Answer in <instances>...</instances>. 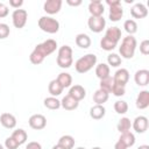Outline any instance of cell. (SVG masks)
Returning <instances> with one entry per match:
<instances>
[{
    "instance_id": "obj_25",
    "label": "cell",
    "mask_w": 149,
    "mask_h": 149,
    "mask_svg": "<svg viewBox=\"0 0 149 149\" xmlns=\"http://www.w3.org/2000/svg\"><path fill=\"white\" fill-rule=\"evenodd\" d=\"M108 94L109 93H107V92L102 91L101 88H99L93 94V101L95 102V105H102L108 100Z\"/></svg>"
},
{
    "instance_id": "obj_39",
    "label": "cell",
    "mask_w": 149,
    "mask_h": 149,
    "mask_svg": "<svg viewBox=\"0 0 149 149\" xmlns=\"http://www.w3.org/2000/svg\"><path fill=\"white\" fill-rule=\"evenodd\" d=\"M140 51L143 55H148L149 54V41L148 40H143L140 43Z\"/></svg>"
},
{
    "instance_id": "obj_35",
    "label": "cell",
    "mask_w": 149,
    "mask_h": 149,
    "mask_svg": "<svg viewBox=\"0 0 149 149\" xmlns=\"http://www.w3.org/2000/svg\"><path fill=\"white\" fill-rule=\"evenodd\" d=\"M107 62H108V65L116 68L121 64V57L118 54H109L107 56Z\"/></svg>"
},
{
    "instance_id": "obj_14",
    "label": "cell",
    "mask_w": 149,
    "mask_h": 149,
    "mask_svg": "<svg viewBox=\"0 0 149 149\" xmlns=\"http://www.w3.org/2000/svg\"><path fill=\"white\" fill-rule=\"evenodd\" d=\"M104 10H105V8L100 0H93L88 5V12H90L91 16H102Z\"/></svg>"
},
{
    "instance_id": "obj_33",
    "label": "cell",
    "mask_w": 149,
    "mask_h": 149,
    "mask_svg": "<svg viewBox=\"0 0 149 149\" xmlns=\"http://www.w3.org/2000/svg\"><path fill=\"white\" fill-rule=\"evenodd\" d=\"M123 28H125V30H126L129 35H133V34H135V33L137 31V24H136V22H135L134 20H132V19L125 21Z\"/></svg>"
},
{
    "instance_id": "obj_10",
    "label": "cell",
    "mask_w": 149,
    "mask_h": 149,
    "mask_svg": "<svg viewBox=\"0 0 149 149\" xmlns=\"http://www.w3.org/2000/svg\"><path fill=\"white\" fill-rule=\"evenodd\" d=\"M28 123L33 129L40 130V129H43L47 126V119L42 114H34L29 118Z\"/></svg>"
},
{
    "instance_id": "obj_6",
    "label": "cell",
    "mask_w": 149,
    "mask_h": 149,
    "mask_svg": "<svg viewBox=\"0 0 149 149\" xmlns=\"http://www.w3.org/2000/svg\"><path fill=\"white\" fill-rule=\"evenodd\" d=\"M38 27L48 34H55L59 30V22L51 16H42L38 20Z\"/></svg>"
},
{
    "instance_id": "obj_36",
    "label": "cell",
    "mask_w": 149,
    "mask_h": 149,
    "mask_svg": "<svg viewBox=\"0 0 149 149\" xmlns=\"http://www.w3.org/2000/svg\"><path fill=\"white\" fill-rule=\"evenodd\" d=\"M111 92H112L115 97H122V95L126 93V86H125V85H120V84H118V83L114 81Z\"/></svg>"
},
{
    "instance_id": "obj_27",
    "label": "cell",
    "mask_w": 149,
    "mask_h": 149,
    "mask_svg": "<svg viewBox=\"0 0 149 149\" xmlns=\"http://www.w3.org/2000/svg\"><path fill=\"white\" fill-rule=\"evenodd\" d=\"M57 144H59L64 149H72L74 147V139L71 135H63L58 140V143Z\"/></svg>"
},
{
    "instance_id": "obj_34",
    "label": "cell",
    "mask_w": 149,
    "mask_h": 149,
    "mask_svg": "<svg viewBox=\"0 0 149 149\" xmlns=\"http://www.w3.org/2000/svg\"><path fill=\"white\" fill-rule=\"evenodd\" d=\"M114 109L119 114H125L128 111V104L125 100H118L114 104Z\"/></svg>"
},
{
    "instance_id": "obj_9",
    "label": "cell",
    "mask_w": 149,
    "mask_h": 149,
    "mask_svg": "<svg viewBox=\"0 0 149 149\" xmlns=\"http://www.w3.org/2000/svg\"><path fill=\"white\" fill-rule=\"evenodd\" d=\"M88 28L93 33H100L106 26V21L102 16H90L87 20Z\"/></svg>"
},
{
    "instance_id": "obj_15",
    "label": "cell",
    "mask_w": 149,
    "mask_h": 149,
    "mask_svg": "<svg viewBox=\"0 0 149 149\" xmlns=\"http://www.w3.org/2000/svg\"><path fill=\"white\" fill-rule=\"evenodd\" d=\"M134 80L139 86H146L149 83V71L146 69L137 70L134 76Z\"/></svg>"
},
{
    "instance_id": "obj_28",
    "label": "cell",
    "mask_w": 149,
    "mask_h": 149,
    "mask_svg": "<svg viewBox=\"0 0 149 149\" xmlns=\"http://www.w3.org/2000/svg\"><path fill=\"white\" fill-rule=\"evenodd\" d=\"M119 141H121L127 148H129V147L134 146V143H135V136H134L133 133L126 132V133H122V134L120 135Z\"/></svg>"
},
{
    "instance_id": "obj_2",
    "label": "cell",
    "mask_w": 149,
    "mask_h": 149,
    "mask_svg": "<svg viewBox=\"0 0 149 149\" xmlns=\"http://www.w3.org/2000/svg\"><path fill=\"white\" fill-rule=\"evenodd\" d=\"M120 38H121V30H120V28L111 27V28H108L106 30L105 36L101 38L100 47L104 50H106V51H111V50H113L116 47V44L120 41Z\"/></svg>"
},
{
    "instance_id": "obj_21",
    "label": "cell",
    "mask_w": 149,
    "mask_h": 149,
    "mask_svg": "<svg viewBox=\"0 0 149 149\" xmlns=\"http://www.w3.org/2000/svg\"><path fill=\"white\" fill-rule=\"evenodd\" d=\"M106 114V109L102 105H94L91 107L90 109V116L94 120H100L105 116Z\"/></svg>"
},
{
    "instance_id": "obj_12",
    "label": "cell",
    "mask_w": 149,
    "mask_h": 149,
    "mask_svg": "<svg viewBox=\"0 0 149 149\" xmlns=\"http://www.w3.org/2000/svg\"><path fill=\"white\" fill-rule=\"evenodd\" d=\"M148 119L143 115H140V116H136L134 122H133V128L136 133H144L147 129H148Z\"/></svg>"
},
{
    "instance_id": "obj_40",
    "label": "cell",
    "mask_w": 149,
    "mask_h": 149,
    "mask_svg": "<svg viewBox=\"0 0 149 149\" xmlns=\"http://www.w3.org/2000/svg\"><path fill=\"white\" fill-rule=\"evenodd\" d=\"M8 12H9L8 7L5 3L0 2V17H6L8 15Z\"/></svg>"
},
{
    "instance_id": "obj_4",
    "label": "cell",
    "mask_w": 149,
    "mask_h": 149,
    "mask_svg": "<svg viewBox=\"0 0 149 149\" xmlns=\"http://www.w3.org/2000/svg\"><path fill=\"white\" fill-rule=\"evenodd\" d=\"M57 65L61 66L62 69H68L72 65L73 58H72V49L69 45H63L58 49L57 54Z\"/></svg>"
},
{
    "instance_id": "obj_26",
    "label": "cell",
    "mask_w": 149,
    "mask_h": 149,
    "mask_svg": "<svg viewBox=\"0 0 149 149\" xmlns=\"http://www.w3.org/2000/svg\"><path fill=\"white\" fill-rule=\"evenodd\" d=\"M63 87L61 86V84L56 80V79H54V80H51L50 83H49V86H48V91H49V93L51 94V97H57V95H59L62 92H63Z\"/></svg>"
},
{
    "instance_id": "obj_42",
    "label": "cell",
    "mask_w": 149,
    "mask_h": 149,
    "mask_svg": "<svg viewBox=\"0 0 149 149\" xmlns=\"http://www.w3.org/2000/svg\"><path fill=\"white\" fill-rule=\"evenodd\" d=\"M23 5L22 0H9V6L14 7L15 9H19V7H21Z\"/></svg>"
},
{
    "instance_id": "obj_7",
    "label": "cell",
    "mask_w": 149,
    "mask_h": 149,
    "mask_svg": "<svg viewBox=\"0 0 149 149\" xmlns=\"http://www.w3.org/2000/svg\"><path fill=\"white\" fill-rule=\"evenodd\" d=\"M106 3L109 6V20L113 22L119 21L123 15V9L120 0H106Z\"/></svg>"
},
{
    "instance_id": "obj_31",
    "label": "cell",
    "mask_w": 149,
    "mask_h": 149,
    "mask_svg": "<svg viewBox=\"0 0 149 149\" xmlns=\"http://www.w3.org/2000/svg\"><path fill=\"white\" fill-rule=\"evenodd\" d=\"M44 106L49 109H58L61 107V101L56 97H48L44 99Z\"/></svg>"
},
{
    "instance_id": "obj_19",
    "label": "cell",
    "mask_w": 149,
    "mask_h": 149,
    "mask_svg": "<svg viewBox=\"0 0 149 149\" xmlns=\"http://www.w3.org/2000/svg\"><path fill=\"white\" fill-rule=\"evenodd\" d=\"M69 95H71L77 101H80V100H83L85 98L86 91L81 85H73L69 91Z\"/></svg>"
},
{
    "instance_id": "obj_3",
    "label": "cell",
    "mask_w": 149,
    "mask_h": 149,
    "mask_svg": "<svg viewBox=\"0 0 149 149\" xmlns=\"http://www.w3.org/2000/svg\"><path fill=\"white\" fill-rule=\"evenodd\" d=\"M135 49H136V38L133 35H128V36L123 37L121 45L119 48V52H120L121 57L129 59V58H133V56L135 54Z\"/></svg>"
},
{
    "instance_id": "obj_47",
    "label": "cell",
    "mask_w": 149,
    "mask_h": 149,
    "mask_svg": "<svg viewBox=\"0 0 149 149\" xmlns=\"http://www.w3.org/2000/svg\"><path fill=\"white\" fill-rule=\"evenodd\" d=\"M92 149H101L100 147H94V148H92Z\"/></svg>"
},
{
    "instance_id": "obj_23",
    "label": "cell",
    "mask_w": 149,
    "mask_h": 149,
    "mask_svg": "<svg viewBox=\"0 0 149 149\" xmlns=\"http://www.w3.org/2000/svg\"><path fill=\"white\" fill-rule=\"evenodd\" d=\"M95 74L100 80L104 79V78L109 77V66L107 64H105V63L98 64L97 68H95Z\"/></svg>"
},
{
    "instance_id": "obj_32",
    "label": "cell",
    "mask_w": 149,
    "mask_h": 149,
    "mask_svg": "<svg viewBox=\"0 0 149 149\" xmlns=\"http://www.w3.org/2000/svg\"><path fill=\"white\" fill-rule=\"evenodd\" d=\"M113 84H114V79L113 77H107V78H104L100 80V88L107 93H111L112 91V87H113Z\"/></svg>"
},
{
    "instance_id": "obj_16",
    "label": "cell",
    "mask_w": 149,
    "mask_h": 149,
    "mask_svg": "<svg viewBox=\"0 0 149 149\" xmlns=\"http://www.w3.org/2000/svg\"><path fill=\"white\" fill-rule=\"evenodd\" d=\"M0 123L7 129H13L16 126V118L10 113H2L0 116Z\"/></svg>"
},
{
    "instance_id": "obj_13",
    "label": "cell",
    "mask_w": 149,
    "mask_h": 149,
    "mask_svg": "<svg viewBox=\"0 0 149 149\" xmlns=\"http://www.w3.org/2000/svg\"><path fill=\"white\" fill-rule=\"evenodd\" d=\"M130 14L135 19H143L148 15V9L143 3L137 2L130 8Z\"/></svg>"
},
{
    "instance_id": "obj_29",
    "label": "cell",
    "mask_w": 149,
    "mask_h": 149,
    "mask_svg": "<svg viewBox=\"0 0 149 149\" xmlns=\"http://www.w3.org/2000/svg\"><path fill=\"white\" fill-rule=\"evenodd\" d=\"M12 137L17 142L19 146H21V144H23V143L27 141V133H26L24 129L19 128V129H16V130L13 132Z\"/></svg>"
},
{
    "instance_id": "obj_44",
    "label": "cell",
    "mask_w": 149,
    "mask_h": 149,
    "mask_svg": "<svg viewBox=\"0 0 149 149\" xmlns=\"http://www.w3.org/2000/svg\"><path fill=\"white\" fill-rule=\"evenodd\" d=\"M114 149H127V147H126L121 141H118V142L114 144Z\"/></svg>"
},
{
    "instance_id": "obj_17",
    "label": "cell",
    "mask_w": 149,
    "mask_h": 149,
    "mask_svg": "<svg viewBox=\"0 0 149 149\" xmlns=\"http://www.w3.org/2000/svg\"><path fill=\"white\" fill-rule=\"evenodd\" d=\"M113 79H114L115 83L126 86V84L129 80V72H128V70L127 69H119V70H116V72L114 73Z\"/></svg>"
},
{
    "instance_id": "obj_20",
    "label": "cell",
    "mask_w": 149,
    "mask_h": 149,
    "mask_svg": "<svg viewBox=\"0 0 149 149\" xmlns=\"http://www.w3.org/2000/svg\"><path fill=\"white\" fill-rule=\"evenodd\" d=\"M78 105H79V101H77L76 99H73L71 95H65L63 99H62V101H61V106L64 108V109H66V111H73V109H76L77 107H78Z\"/></svg>"
},
{
    "instance_id": "obj_24",
    "label": "cell",
    "mask_w": 149,
    "mask_h": 149,
    "mask_svg": "<svg viewBox=\"0 0 149 149\" xmlns=\"http://www.w3.org/2000/svg\"><path fill=\"white\" fill-rule=\"evenodd\" d=\"M56 80L61 84V86H62L63 88L69 87V86H71V84H72V77H71V74L68 73V72H61V73L58 74V77L56 78Z\"/></svg>"
},
{
    "instance_id": "obj_30",
    "label": "cell",
    "mask_w": 149,
    "mask_h": 149,
    "mask_svg": "<svg viewBox=\"0 0 149 149\" xmlns=\"http://www.w3.org/2000/svg\"><path fill=\"white\" fill-rule=\"evenodd\" d=\"M130 127H132V122H130V120L128 118H121L119 120V122H118V126H116L118 130L121 134L122 133H126V132H129Z\"/></svg>"
},
{
    "instance_id": "obj_45",
    "label": "cell",
    "mask_w": 149,
    "mask_h": 149,
    "mask_svg": "<svg viewBox=\"0 0 149 149\" xmlns=\"http://www.w3.org/2000/svg\"><path fill=\"white\" fill-rule=\"evenodd\" d=\"M137 149H149V146H147V144H142V146H140Z\"/></svg>"
},
{
    "instance_id": "obj_1",
    "label": "cell",
    "mask_w": 149,
    "mask_h": 149,
    "mask_svg": "<svg viewBox=\"0 0 149 149\" xmlns=\"http://www.w3.org/2000/svg\"><path fill=\"white\" fill-rule=\"evenodd\" d=\"M56 49H57V42L55 40L49 38V40H47V41H44V42H42L35 47V49L33 50V52L29 56V59L33 64L38 65L44 61V58L47 56L52 54Z\"/></svg>"
},
{
    "instance_id": "obj_38",
    "label": "cell",
    "mask_w": 149,
    "mask_h": 149,
    "mask_svg": "<svg viewBox=\"0 0 149 149\" xmlns=\"http://www.w3.org/2000/svg\"><path fill=\"white\" fill-rule=\"evenodd\" d=\"M10 33V29L8 27V24L6 23H0V40L6 38Z\"/></svg>"
},
{
    "instance_id": "obj_37",
    "label": "cell",
    "mask_w": 149,
    "mask_h": 149,
    "mask_svg": "<svg viewBox=\"0 0 149 149\" xmlns=\"http://www.w3.org/2000/svg\"><path fill=\"white\" fill-rule=\"evenodd\" d=\"M5 147L7 149H17L19 148V144H17V142L12 136H9V137H7L5 140Z\"/></svg>"
},
{
    "instance_id": "obj_5",
    "label": "cell",
    "mask_w": 149,
    "mask_h": 149,
    "mask_svg": "<svg viewBox=\"0 0 149 149\" xmlns=\"http://www.w3.org/2000/svg\"><path fill=\"white\" fill-rule=\"evenodd\" d=\"M95 63H97V56L94 54H87L80 57L79 59H77V62L74 63V68L78 73H85L90 71L95 65Z\"/></svg>"
},
{
    "instance_id": "obj_8",
    "label": "cell",
    "mask_w": 149,
    "mask_h": 149,
    "mask_svg": "<svg viewBox=\"0 0 149 149\" xmlns=\"http://www.w3.org/2000/svg\"><path fill=\"white\" fill-rule=\"evenodd\" d=\"M27 17H28V13L26 9H15L12 14V21H13V24L15 28H23L24 24L27 23Z\"/></svg>"
},
{
    "instance_id": "obj_22",
    "label": "cell",
    "mask_w": 149,
    "mask_h": 149,
    "mask_svg": "<svg viewBox=\"0 0 149 149\" xmlns=\"http://www.w3.org/2000/svg\"><path fill=\"white\" fill-rule=\"evenodd\" d=\"M76 44L81 49H87L91 45V38L86 34H78L76 36Z\"/></svg>"
},
{
    "instance_id": "obj_41",
    "label": "cell",
    "mask_w": 149,
    "mask_h": 149,
    "mask_svg": "<svg viewBox=\"0 0 149 149\" xmlns=\"http://www.w3.org/2000/svg\"><path fill=\"white\" fill-rule=\"evenodd\" d=\"M26 149H42V146L38 142H36V141H31V142L28 143Z\"/></svg>"
},
{
    "instance_id": "obj_48",
    "label": "cell",
    "mask_w": 149,
    "mask_h": 149,
    "mask_svg": "<svg viewBox=\"0 0 149 149\" xmlns=\"http://www.w3.org/2000/svg\"><path fill=\"white\" fill-rule=\"evenodd\" d=\"M76 149H85V148H83V147H78V148H76Z\"/></svg>"
},
{
    "instance_id": "obj_46",
    "label": "cell",
    "mask_w": 149,
    "mask_h": 149,
    "mask_svg": "<svg viewBox=\"0 0 149 149\" xmlns=\"http://www.w3.org/2000/svg\"><path fill=\"white\" fill-rule=\"evenodd\" d=\"M52 149H64V148H63V147H61L59 144H56V146H54V147H52Z\"/></svg>"
},
{
    "instance_id": "obj_43",
    "label": "cell",
    "mask_w": 149,
    "mask_h": 149,
    "mask_svg": "<svg viewBox=\"0 0 149 149\" xmlns=\"http://www.w3.org/2000/svg\"><path fill=\"white\" fill-rule=\"evenodd\" d=\"M66 3L70 5V6H79L81 5V0H76V1H72V0H66Z\"/></svg>"
},
{
    "instance_id": "obj_49",
    "label": "cell",
    "mask_w": 149,
    "mask_h": 149,
    "mask_svg": "<svg viewBox=\"0 0 149 149\" xmlns=\"http://www.w3.org/2000/svg\"><path fill=\"white\" fill-rule=\"evenodd\" d=\"M0 149H3V147H2V146H1V144H0Z\"/></svg>"
},
{
    "instance_id": "obj_18",
    "label": "cell",
    "mask_w": 149,
    "mask_h": 149,
    "mask_svg": "<svg viewBox=\"0 0 149 149\" xmlns=\"http://www.w3.org/2000/svg\"><path fill=\"white\" fill-rule=\"evenodd\" d=\"M149 106V91L143 90L137 94L136 98V107L140 109H144Z\"/></svg>"
},
{
    "instance_id": "obj_11",
    "label": "cell",
    "mask_w": 149,
    "mask_h": 149,
    "mask_svg": "<svg viewBox=\"0 0 149 149\" xmlns=\"http://www.w3.org/2000/svg\"><path fill=\"white\" fill-rule=\"evenodd\" d=\"M62 7V0H47L43 5L44 12L48 14H56L61 10Z\"/></svg>"
}]
</instances>
